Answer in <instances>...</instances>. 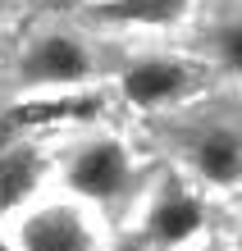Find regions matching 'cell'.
<instances>
[{"label": "cell", "instance_id": "cell-3", "mask_svg": "<svg viewBox=\"0 0 242 251\" xmlns=\"http://www.w3.org/2000/svg\"><path fill=\"white\" fill-rule=\"evenodd\" d=\"M69 178H73L78 192H87V197H114V192L124 187V178H128V160H124V151H119L114 142H96V146H87V151L73 160Z\"/></svg>", "mask_w": 242, "mask_h": 251}, {"label": "cell", "instance_id": "cell-11", "mask_svg": "<svg viewBox=\"0 0 242 251\" xmlns=\"http://www.w3.org/2000/svg\"><path fill=\"white\" fill-rule=\"evenodd\" d=\"M5 5H9V0H0V9H5Z\"/></svg>", "mask_w": 242, "mask_h": 251}, {"label": "cell", "instance_id": "cell-5", "mask_svg": "<svg viewBox=\"0 0 242 251\" xmlns=\"http://www.w3.org/2000/svg\"><path fill=\"white\" fill-rule=\"evenodd\" d=\"M192 160H196V169H201L206 178L233 183L242 174V142L233 132H206V137L192 146Z\"/></svg>", "mask_w": 242, "mask_h": 251}, {"label": "cell", "instance_id": "cell-2", "mask_svg": "<svg viewBox=\"0 0 242 251\" xmlns=\"http://www.w3.org/2000/svg\"><path fill=\"white\" fill-rule=\"evenodd\" d=\"M23 247L27 251H92V233L73 210L55 205V210H41L23 224Z\"/></svg>", "mask_w": 242, "mask_h": 251}, {"label": "cell", "instance_id": "cell-7", "mask_svg": "<svg viewBox=\"0 0 242 251\" xmlns=\"http://www.w3.org/2000/svg\"><path fill=\"white\" fill-rule=\"evenodd\" d=\"M196 228H201V205H196L192 197H164L156 205V215H151L156 242H183Z\"/></svg>", "mask_w": 242, "mask_h": 251}, {"label": "cell", "instance_id": "cell-8", "mask_svg": "<svg viewBox=\"0 0 242 251\" xmlns=\"http://www.w3.org/2000/svg\"><path fill=\"white\" fill-rule=\"evenodd\" d=\"M188 9V0H105L101 14L110 19H137V23H174Z\"/></svg>", "mask_w": 242, "mask_h": 251}, {"label": "cell", "instance_id": "cell-10", "mask_svg": "<svg viewBox=\"0 0 242 251\" xmlns=\"http://www.w3.org/2000/svg\"><path fill=\"white\" fill-rule=\"evenodd\" d=\"M14 128H19V119H14V114H5V119H0V151H9V142H14Z\"/></svg>", "mask_w": 242, "mask_h": 251}, {"label": "cell", "instance_id": "cell-6", "mask_svg": "<svg viewBox=\"0 0 242 251\" xmlns=\"http://www.w3.org/2000/svg\"><path fill=\"white\" fill-rule=\"evenodd\" d=\"M41 178L37 151H0V210L19 205Z\"/></svg>", "mask_w": 242, "mask_h": 251}, {"label": "cell", "instance_id": "cell-1", "mask_svg": "<svg viewBox=\"0 0 242 251\" xmlns=\"http://www.w3.org/2000/svg\"><path fill=\"white\" fill-rule=\"evenodd\" d=\"M87 69H92V60L73 37H41L23 60V78L27 82H78L87 78Z\"/></svg>", "mask_w": 242, "mask_h": 251}, {"label": "cell", "instance_id": "cell-4", "mask_svg": "<svg viewBox=\"0 0 242 251\" xmlns=\"http://www.w3.org/2000/svg\"><path fill=\"white\" fill-rule=\"evenodd\" d=\"M188 82V69L183 64H169V60H146V64H133L124 73V96L137 100V105H156V100H169L183 92Z\"/></svg>", "mask_w": 242, "mask_h": 251}, {"label": "cell", "instance_id": "cell-9", "mask_svg": "<svg viewBox=\"0 0 242 251\" xmlns=\"http://www.w3.org/2000/svg\"><path fill=\"white\" fill-rule=\"evenodd\" d=\"M219 55L233 69H242V23H233V27H224V32H219Z\"/></svg>", "mask_w": 242, "mask_h": 251}, {"label": "cell", "instance_id": "cell-12", "mask_svg": "<svg viewBox=\"0 0 242 251\" xmlns=\"http://www.w3.org/2000/svg\"><path fill=\"white\" fill-rule=\"evenodd\" d=\"M0 251H5V247H0Z\"/></svg>", "mask_w": 242, "mask_h": 251}]
</instances>
